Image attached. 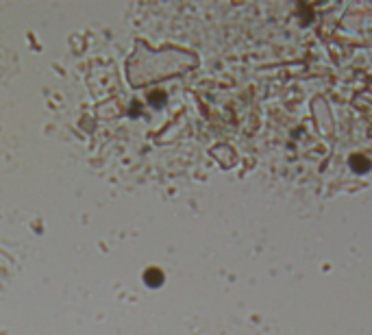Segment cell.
<instances>
[{
  "instance_id": "1",
  "label": "cell",
  "mask_w": 372,
  "mask_h": 335,
  "mask_svg": "<svg viewBox=\"0 0 372 335\" xmlns=\"http://www.w3.org/2000/svg\"><path fill=\"white\" fill-rule=\"evenodd\" d=\"M144 281H146V285H150V287H159V285L163 283V272H161V270H157V268L146 270Z\"/></svg>"
},
{
  "instance_id": "2",
  "label": "cell",
  "mask_w": 372,
  "mask_h": 335,
  "mask_svg": "<svg viewBox=\"0 0 372 335\" xmlns=\"http://www.w3.org/2000/svg\"><path fill=\"white\" fill-rule=\"evenodd\" d=\"M351 168L355 170V172L364 174V172H368V170H370V161H368V159H364L362 155H357V157L351 159Z\"/></svg>"
}]
</instances>
